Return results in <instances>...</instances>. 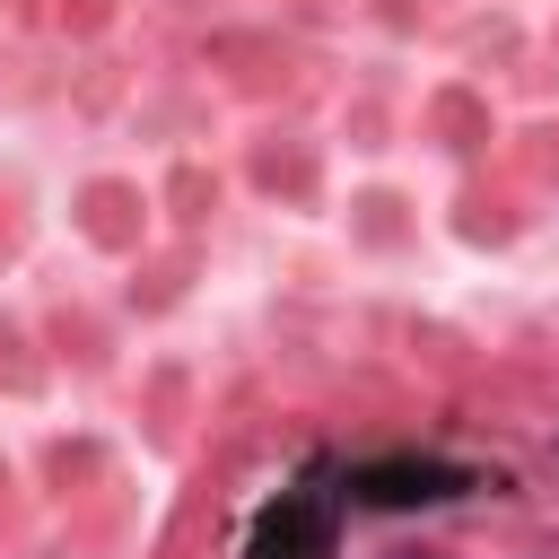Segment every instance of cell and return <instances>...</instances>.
Instances as JSON below:
<instances>
[{"mask_svg":"<svg viewBox=\"0 0 559 559\" xmlns=\"http://www.w3.org/2000/svg\"><path fill=\"white\" fill-rule=\"evenodd\" d=\"M341 550V489H280L253 533H245V559H332Z\"/></svg>","mask_w":559,"mask_h":559,"instance_id":"obj_2","label":"cell"},{"mask_svg":"<svg viewBox=\"0 0 559 559\" xmlns=\"http://www.w3.org/2000/svg\"><path fill=\"white\" fill-rule=\"evenodd\" d=\"M472 489H480V472L472 463H445V454H376V463H349L341 472V498L349 507H384V515L445 507V498H472Z\"/></svg>","mask_w":559,"mask_h":559,"instance_id":"obj_1","label":"cell"},{"mask_svg":"<svg viewBox=\"0 0 559 559\" xmlns=\"http://www.w3.org/2000/svg\"><path fill=\"white\" fill-rule=\"evenodd\" d=\"M384 559H437V550H384Z\"/></svg>","mask_w":559,"mask_h":559,"instance_id":"obj_3","label":"cell"}]
</instances>
